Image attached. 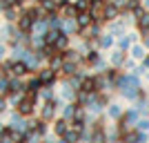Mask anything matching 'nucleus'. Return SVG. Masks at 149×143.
<instances>
[{
	"mask_svg": "<svg viewBox=\"0 0 149 143\" xmlns=\"http://www.w3.org/2000/svg\"><path fill=\"white\" fill-rule=\"evenodd\" d=\"M36 101H38V96H29V94H25V96L16 103V105H18V114H20V116H29V114H33V110H36Z\"/></svg>",
	"mask_w": 149,
	"mask_h": 143,
	"instance_id": "1",
	"label": "nucleus"
},
{
	"mask_svg": "<svg viewBox=\"0 0 149 143\" xmlns=\"http://www.w3.org/2000/svg\"><path fill=\"white\" fill-rule=\"evenodd\" d=\"M118 13H120V7L116 5V2H109V0H107L105 5H102V13H100L98 20H113V18H118Z\"/></svg>",
	"mask_w": 149,
	"mask_h": 143,
	"instance_id": "2",
	"label": "nucleus"
},
{
	"mask_svg": "<svg viewBox=\"0 0 149 143\" xmlns=\"http://www.w3.org/2000/svg\"><path fill=\"white\" fill-rule=\"evenodd\" d=\"M18 29L20 31H31V27H33V23H36V20H33V16H31V11L29 9H27V11H22V13H18Z\"/></svg>",
	"mask_w": 149,
	"mask_h": 143,
	"instance_id": "3",
	"label": "nucleus"
},
{
	"mask_svg": "<svg viewBox=\"0 0 149 143\" xmlns=\"http://www.w3.org/2000/svg\"><path fill=\"white\" fill-rule=\"evenodd\" d=\"M56 110H58V101H56V99L45 101L42 110H40V116H42V121H51V118H54V114H56Z\"/></svg>",
	"mask_w": 149,
	"mask_h": 143,
	"instance_id": "4",
	"label": "nucleus"
},
{
	"mask_svg": "<svg viewBox=\"0 0 149 143\" xmlns=\"http://www.w3.org/2000/svg\"><path fill=\"white\" fill-rule=\"evenodd\" d=\"M7 94H11V96H22V94H25V83L18 81V78H9V92Z\"/></svg>",
	"mask_w": 149,
	"mask_h": 143,
	"instance_id": "5",
	"label": "nucleus"
},
{
	"mask_svg": "<svg viewBox=\"0 0 149 143\" xmlns=\"http://www.w3.org/2000/svg\"><path fill=\"white\" fill-rule=\"evenodd\" d=\"M38 78H40V83H42V85H54V81H56V72H54L51 67H47V69H40Z\"/></svg>",
	"mask_w": 149,
	"mask_h": 143,
	"instance_id": "6",
	"label": "nucleus"
},
{
	"mask_svg": "<svg viewBox=\"0 0 149 143\" xmlns=\"http://www.w3.org/2000/svg\"><path fill=\"white\" fill-rule=\"evenodd\" d=\"M40 87H42V83H40V78L36 76V78H31V81L25 85V94H29V96H38Z\"/></svg>",
	"mask_w": 149,
	"mask_h": 143,
	"instance_id": "7",
	"label": "nucleus"
},
{
	"mask_svg": "<svg viewBox=\"0 0 149 143\" xmlns=\"http://www.w3.org/2000/svg\"><path fill=\"white\" fill-rule=\"evenodd\" d=\"M82 139V132H76V130H71V128H67V132L62 134V141L65 143H78Z\"/></svg>",
	"mask_w": 149,
	"mask_h": 143,
	"instance_id": "8",
	"label": "nucleus"
},
{
	"mask_svg": "<svg viewBox=\"0 0 149 143\" xmlns=\"http://www.w3.org/2000/svg\"><path fill=\"white\" fill-rule=\"evenodd\" d=\"M67 45H69V36H67V34H60V36L54 40L51 47H54L56 51H62V49H67Z\"/></svg>",
	"mask_w": 149,
	"mask_h": 143,
	"instance_id": "9",
	"label": "nucleus"
},
{
	"mask_svg": "<svg viewBox=\"0 0 149 143\" xmlns=\"http://www.w3.org/2000/svg\"><path fill=\"white\" fill-rule=\"evenodd\" d=\"M136 40V34H129V36H120V40H118V47H120V51H127L131 47V43Z\"/></svg>",
	"mask_w": 149,
	"mask_h": 143,
	"instance_id": "10",
	"label": "nucleus"
},
{
	"mask_svg": "<svg viewBox=\"0 0 149 143\" xmlns=\"http://www.w3.org/2000/svg\"><path fill=\"white\" fill-rule=\"evenodd\" d=\"M60 27H62V34H74V31H78V25H76V20L74 18H67L65 23H60Z\"/></svg>",
	"mask_w": 149,
	"mask_h": 143,
	"instance_id": "11",
	"label": "nucleus"
},
{
	"mask_svg": "<svg viewBox=\"0 0 149 143\" xmlns=\"http://www.w3.org/2000/svg\"><path fill=\"white\" fill-rule=\"evenodd\" d=\"M62 63H65V58H62V54H54V56H49V67L54 69V72H58V69H60V65Z\"/></svg>",
	"mask_w": 149,
	"mask_h": 143,
	"instance_id": "12",
	"label": "nucleus"
},
{
	"mask_svg": "<svg viewBox=\"0 0 149 143\" xmlns=\"http://www.w3.org/2000/svg\"><path fill=\"white\" fill-rule=\"evenodd\" d=\"M60 69H62V74H65V76H74V74H78V67H76V63H69V61L62 63Z\"/></svg>",
	"mask_w": 149,
	"mask_h": 143,
	"instance_id": "13",
	"label": "nucleus"
},
{
	"mask_svg": "<svg viewBox=\"0 0 149 143\" xmlns=\"http://www.w3.org/2000/svg\"><path fill=\"white\" fill-rule=\"evenodd\" d=\"M107 116H109V118H116V121H118V118L123 116V107H120L118 103H111V105H109V110H107Z\"/></svg>",
	"mask_w": 149,
	"mask_h": 143,
	"instance_id": "14",
	"label": "nucleus"
},
{
	"mask_svg": "<svg viewBox=\"0 0 149 143\" xmlns=\"http://www.w3.org/2000/svg\"><path fill=\"white\" fill-rule=\"evenodd\" d=\"M38 5L42 7L47 13H56V9H58V5H56V0H38Z\"/></svg>",
	"mask_w": 149,
	"mask_h": 143,
	"instance_id": "15",
	"label": "nucleus"
},
{
	"mask_svg": "<svg viewBox=\"0 0 149 143\" xmlns=\"http://www.w3.org/2000/svg\"><path fill=\"white\" fill-rule=\"evenodd\" d=\"M67 128H69V123H67V118H58L56 123H54V130H56V134H65L67 132Z\"/></svg>",
	"mask_w": 149,
	"mask_h": 143,
	"instance_id": "16",
	"label": "nucleus"
},
{
	"mask_svg": "<svg viewBox=\"0 0 149 143\" xmlns=\"http://www.w3.org/2000/svg\"><path fill=\"white\" fill-rule=\"evenodd\" d=\"M98 45H100V47H105V49H107V47H111V45H113V36H111V34H100V36H98Z\"/></svg>",
	"mask_w": 149,
	"mask_h": 143,
	"instance_id": "17",
	"label": "nucleus"
},
{
	"mask_svg": "<svg viewBox=\"0 0 149 143\" xmlns=\"http://www.w3.org/2000/svg\"><path fill=\"white\" fill-rule=\"evenodd\" d=\"M129 49H131V56L136 58V61H143V58L147 56V54H145V47H140V45H131Z\"/></svg>",
	"mask_w": 149,
	"mask_h": 143,
	"instance_id": "18",
	"label": "nucleus"
},
{
	"mask_svg": "<svg viewBox=\"0 0 149 143\" xmlns=\"http://www.w3.org/2000/svg\"><path fill=\"white\" fill-rule=\"evenodd\" d=\"M76 110H78V105H76V103H69V105H65V110H62V118H74Z\"/></svg>",
	"mask_w": 149,
	"mask_h": 143,
	"instance_id": "19",
	"label": "nucleus"
},
{
	"mask_svg": "<svg viewBox=\"0 0 149 143\" xmlns=\"http://www.w3.org/2000/svg\"><path fill=\"white\" fill-rule=\"evenodd\" d=\"M74 9H76L78 13H80V11H89V0H76Z\"/></svg>",
	"mask_w": 149,
	"mask_h": 143,
	"instance_id": "20",
	"label": "nucleus"
},
{
	"mask_svg": "<svg viewBox=\"0 0 149 143\" xmlns=\"http://www.w3.org/2000/svg\"><path fill=\"white\" fill-rule=\"evenodd\" d=\"M111 63H113V65H123V63H125V51H113V54H111Z\"/></svg>",
	"mask_w": 149,
	"mask_h": 143,
	"instance_id": "21",
	"label": "nucleus"
},
{
	"mask_svg": "<svg viewBox=\"0 0 149 143\" xmlns=\"http://www.w3.org/2000/svg\"><path fill=\"white\" fill-rule=\"evenodd\" d=\"M85 61H87V63H91V65H96V63L100 61L98 51H87V56H85Z\"/></svg>",
	"mask_w": 149,
	"mask_h": 143,
	"instance_id": "22",
	"label": "nucleus"
},
{
	"mask_svg": "<svg viewBox=\"0 0 149 143\" xmlns=\"http://www.w3.org/2000/svg\"><path fill=\"white\" fill-rule=\"evenodd\" d=\"M136 130H138V132H147V130H149V121H147V118L136 121Z\"/></svg>",
	"mask_w": 149,
	"mask_h": 143,
	"instance_id": "23",
	"label": "nucleus"
},
{
	"mask_svg": "<svg viewBox=\"0 0 149 143\" xmlns=\"http://www.w3.org/2000/svg\"><path fill=\"white\" fill-rule=\"evenodd\" d=\"M5 16H7V20H16V7H9V9H5Z\"/></svg>",
	"mask_w": 149,
	"mask_h": 143,
	"instance_id": "24",
	"label": "nucleus"
},
{
	"mask_svg": "<svg viewBox=\"0 0 149 143\" xmlns=\"http://www.w3.org/2000/svg\"><path fill=\"white\" fill-rule=\"evenodd\" d=\"M93 143H105V134H102V132H96V134H93Z\"/></svg>",
	"mask_w": 149,
	"mask_h": 143,
	"instance_id": "25",
	"label": "nucleus"
},
{
	"mask_svg": "<svg viewBox=\"0 0 149 143\" xmlns=\"http://www.w3.org/2000/svg\"><path fill=\"white\" fill-rule=\"evenodd\" d=\"M42 96H45V101H51V99H56V96H54V92H51L49 87H47V89L42 92Z\"/></svg>",
	"mask_w": 149,
	"mask_h": 143,
	"instance_id": "26",
	"label": "nucleus"
},
{
	"mask_svg": "<svg viewBox=\"0 0 149 143\" xmlns=\"http://www.w3.org/2000/svg\"><path fill=\"white\" fill-rule=\"evenodd\" d=\"M2 112H7V99L5 96H0V114Z\"/></svg>",
	"mask_w": 149,
	"mask_h": 143,
	"instance_id": "27",
	"label": "nucleus"
},
{
	"mask_svg": "<svg viewBox=\"0 0 149 143\" xmlns=\"http://www.w3.org/2000/svg\"><path fill=\"white\" fill-rule=\"evenodd\" d=\"M143 40H145V47H149V34H147V36H143Z\"/></svg>",
	"mask_w": 149,
	"mask_h": 143,
	"instance_id": "28",
	"label": "nucleus"
},
{
	"mask_svg": "<svg viewBox=\"0 0 149 143\" xmlns=\"http://www.w3.org/2000/svg\"><path fill=\"white\" fill-rule=\"evenodd\" d=\"M5 56V47H2V45H0V58Z\"/></svg>",
	"mask_w": 149,
	"mask_h": 143,
	"instance_id": "29",
	"label": "nucleus"
},
{
	"mask_svg": "<svg viewBox=\"0 0 149 143\" xmlns=\"http://www.w3.org/2000/svg\"><path fill=\"white\" fill-rule=\"evenodd\" d=\"M145 9H149V0H145Z\"/></svg>",
	"mask_w": 149,
	"mask_h": 143,
	"instance_id": "30",
	"label": "nucleus"
},
{
	"mask_svg": "<svg viewBox=\"0 0 149 143\" xmlns=\"http://www.w3.org/2000/svg\"><path fill=\"white\" fill-rule=\"evenodd\" d=\"M0 132H2V123H0Z\"/></svg>",
	"mask_w": 149,
	"mask_h": 143,
	"instance_id": "31",
	"label": "nucleus"
},
{
	"mask_svg": "<svg viewBox=\"0 0 149 143\" xmlns=\"http://www.w3.org/2000/svg\"><path fill=\"white\" fill-rule=\"evenodd\" d=\"M58 143H65V141H62V139H60V141H58Z\"/></svg>",
	"mask_w": 149,
	"mask_h": 143,
	"instance_id": "32",
	"label": "nucleus"
}]
</instances>
